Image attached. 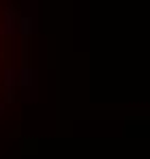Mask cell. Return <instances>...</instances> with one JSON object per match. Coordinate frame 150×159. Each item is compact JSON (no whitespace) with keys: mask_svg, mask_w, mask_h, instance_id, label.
I'll return each instance as SVG.
<instances>
[{"mask_svg":"<svg viewBox=\"0 0 150 159\" xmlns=\"http://www.w3.org/2000/svg\"><path fill=\"white\" fill-rule=\"evenodd\" d=\"M2 110H4V106H2V103H0V112H2Z\"/></svg>","mask_w":150,"mask_h":159,"instance_id":"obj_1","label":"cell"}]
</instances>
